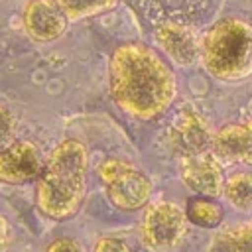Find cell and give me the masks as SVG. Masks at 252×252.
<instances>
[{"instance_id":"9","label":"cell","mask_w":252,"mask_h":252,"mask_svg":"<svg viewBox=\"0 0 252 252\" xmlns=\"http://www.w3.org/2000/svg\"><path fill=\"white\" fill-rule=\"evenodd\" d=\"M211 146L222 161L252 165V122L224 126L211 138Z\"/></svg>"},{"instance_id":"16","label":"cell","mask_w":252,"mask_h":252,"mask_svg":"<svg viewBox=\"0 0 252 252\" xmlns=\"http://www.w3.org/2000/svg\"><path fill=\"white\" fill-rule=\"evenodd\" d=\"M14 126H16V122H14L12 112H10L8 108L0 106V144L8 142V140L12 138V134H14Z\"/></svg>"},{"instance_id":"6","label":"cell","mask_w":252,"mask_h":252,"mask_svg":"<svg viewBox=\"0 0 252 252\" xmlns=\"http://www.w3.org/2000/svg\"><path fill=\"white\" fill-rule=\"evenodd\" d=\"M179 171H181L183 183L195 193H201L203 197L220 195L224 187L222 165H220V159L213 152L181 156Z\"/></svg>"},{"instance_id":"19","label":"cell","mask_w":252,"mask_h":252,"mask_svg":"<svg viewBox=\"0 0 252 252\" xmlns=\"http://www.w3.org/2000/svg\"><path fill=\"white\" fill-rule=\"evenodd\" d=\"M8 240H10V228H8L6 219H4V217H0V252L6 248Z\"/></svg>"},{"instance_id":"14","label":"cell","mask_w":252,"mask_h":252,"mask_svg":"<svg viewBox=\"0 0 252 252\" xmlns=\"http://www.w3.org/2000/svg\"><path fill=\"white\" fill-rule=\"evenodd\" d=\"M187 219H189V222H193L197 226L213 228V226H217L220 222L222 209L215 201L199 197V199L189 201V205H187Z\"/></svg>"},{"instance_id":"1","label":"cell","mask_w":252,"mask_h":252,"mask_svg":"<svg viewBox=\"0 0 252 252\" xmlns=\"http://www.w3.org/2000/svg\"><path fill=\"white\" fill-rule=\"evenodd\" d=\"M108 79L116 104L138 118L161 114L175 96L173 73L154 49L142 43H124L114 49Z\"/></svg>"},{"instance_id":"5","label":"cell","mask_w":252,"mask_h":252,"mask_svg":"<svg viewBox=\"0 0 252 252\" xmlns=\"http://www.w3.org/2000/svg\"><path fill=\"white\" fill-rule=\"evenodd\" d=\"M187 219L175 203L158 201L144 213L140 232L144 244L154 252H171L183 240Z\"/></svg>"},{"instance_id":"11","label":"cell","mask_w":252,"mask_h":252,"mask_svg":"<svg viewBox=\"0 0 252 252\" xmlns=\"http://www.w3.org/2000/svg\"><path fill=\"white\" fill-rule=\"evenodd\" d=\"M158 45L179 65H193L201 55V45L193 30L181 24H163L156 32Z\"/></svg>"},{"instance_id":"4","label":"cell","mask_w":252,"mask_h":252,"mask_svg":"<svg viewBox=\"0 0 252 252\" xmlns=\"http://www.w3.org/2000/svg\"><path fill=\"white\" fill-rule=\"evenodd\" d=\"M100 179L106 187L108 199L124 211H136L142 209L152 193V183L148 175L138 169L134 163L118 158L106 159L100 169Z\"/></svg>"},{"instance_id":"8","label":"cell","mask_w":252,"mask_h":252,"mask_svg":"<svg viewBox=\"0 0 252 252\" xmlns=\"http://www.w3.org/2000/svg\"><path fill=\"white\" fill-rule=\"evenodd\" d=\"M67 16L57 0H32L24 10L28 33L39 41H53L67 30Z\"/></svg>"},{"instance_id":"10","label":"cell","mask_w":252,"mask_h":252,"mask_svg":"<svg viewBox=\"0 0 252 252\" xmlns=\"http://www.w3.org/2000/svg\"><path fill=\"white\" fill-rule=\"evenodd\" d=\"M169 138H171V146L181 156L205 152V146L211 142L209 128L203 122V118L197 112L187 110V108L179 112L175 120L171 122Z\"/></svg>"},{"instance_id":"12","label":"cell","mask_w":252,"mask_h":252,"mask_svg":"<svg viewBox=\"0 0 252 252\" xmlns=\"http://www.w3.org/2000/svg\"><path fill=\"white\" fill-rule=\"evenodd\" d=\"M228 203L240 211L252 209V173H234L222 187Z\"/></svg>"},{"instance_id":"17","label":"cell","mask_w":252,"mask_h":252,"mask_svg":"<svg viewBox=\"0 0 252 252\" xmlns=\"http://www.w3.org/2000/svg\"><path fill=\"white\" fill-rule=\"evenodd\" d=\"M94 252H130L128 244L118 238H100L94 246Z\"/></svg>"},{"instance_id":"15","label":"cell","mask_w":252,"mask_h":252,"mask_svg":"<svg viewBox=\"0 0 252 252\" xmlns=\"http://www.w3.org/2000/svg\"><path fill=\"white\" fill-rule=\"evenodd\" d=\"M118 0H57L69 20H81L110 10Z\"/></svg>"},{"instance_id":"18","label":"cell","mask_w":252,"mask_h":252,"mask_svg":"<svg viewBox=\"0 0 252 252\" xmlns=\"http://www.w3.org/2000/svg\"><path fill=\"white\" fill-rule=\"evenodd\" d=\"M45 252H83V248L71 238H57L47 246Z\"/></svg>"},{"instance_id":"13","label":"cell","mask_w":252,"mask_h":252,"mask_svg":"<svg viewBox=\"0 0 252 252\" xmlns=\"http://www.w3.org/2000/svg\"><path fill=\"white\" fill-rule=\"evenodd\" d=\"M211 252H252V224L219 234L211 244Z\"/></svg>"},{"instance_id":"3","label":"cell","mask_w":252,"mask_h":252,"mask_svg":"<svg viewBox=\"0 0 252 252\" xmlns=\"http://www.w3.org/2000/svg\"><path fill=\"white\" fill-rule=\"evenodd\" d=\"M209 73L220 81H240L252 73V28L236 18L217 22L201 43Z\"/></svg>"},{"instance_id":"7","label":"cell","mask_w":252,"mask_h":252,"mask_svg":"<svg viewBox=\"0 0 252 252\" xmlns=\"http://www.w3.org/2000/svg\"><path fill=\"white\" fill-rule=\"evenodd\" d=\"M41 173V156L32 142H14L0 152V181L28 183Z\"/></svg>"},{"instance_id":"2","label":"cell","mask_w":252,"mask_h":252,"mask_svg":"<svg viewBox=\"0 0 252 252\" xmlns=\"http://www.w3.org/2000/svg\"><path fill=\"white\" fill-rule=\"evenodd\" d=\"M87 150L79 140H63L39 173L35 203L51 219L73 217L87 187Z\"/></svg>"}]
</instances>
